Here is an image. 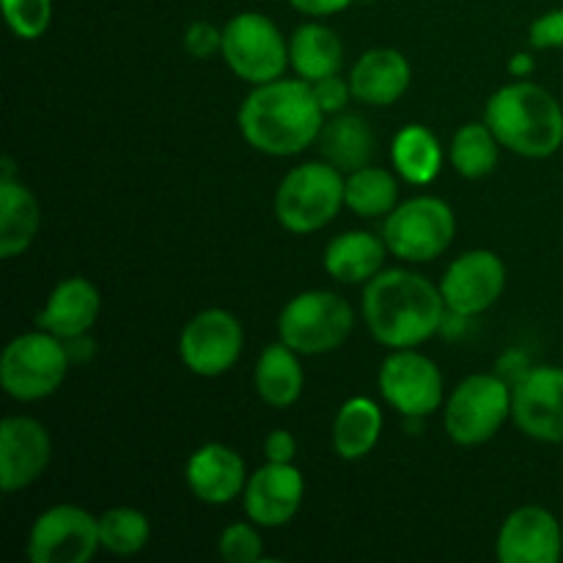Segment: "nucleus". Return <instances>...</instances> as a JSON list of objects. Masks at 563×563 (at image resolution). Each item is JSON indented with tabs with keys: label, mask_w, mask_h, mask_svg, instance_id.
<instances>
[{
	"label": "nucleus",
	"mask_w": 563,
	"mask_h": 563,
	"mask_svg": "<svg viewBox=\"0 0 563 563\" xmlns=\"http://www.w3.org/2000/svg\"><path fill=\"white\" fill-rule=\"evenodd\" d=\"M449 306L440 286L410 269H385L363 289V319L388 350H416L445 324Z\"/></svg>",
	"instance_id": "obj_1"
},
{
	"label": "nucleus",
	"mask_w": 563,
	"mask_h": 563,
	"mask_svg": "<svg viewBox=\"0 0 563 563\" xmlns=\"http://www.w3.org/2000/svg\"><path fill=\"white\" fill-rule=\"evenodd\" d=\"M324 126V110L319 108L308 80H278L253 86L240 108L242 137L256 152L269 157H291L317 143Z\"/></svg>",
	"instance_id": "obj_2"
},
{
	"label": "nucleus",
	"mask_w": 563,
	"mask_h": 563,
	"mask_svg": "<svg viewBox=\"0 0 563 563\" xmlns=\"http://www.w3.org/2000/svg\"><path fill=\"white\" fill-rule=\"evenodd\" d=\"M484 121L500 146L520 157L542 159L563 146V110L559 99L537 82L517 80L489 97Z\"/></svg>",
	"instance_id": "obj_3"
},
{
	"label": "nucleus",
	"mask_w": 563,
	"mask_h": 563,
	"mask_svg": "<svg viewBox=\"0 0 563 563\" xmlns=\"http://www.w3.org/2000/svg\"><path fill=\"white\" fill-rule=\"evenodd\" d=\"M346 179L328 159L302 163L280 179L275 192V218L291 234L324 229L344 207Z\"/></svg>",
	"instance_id": "obj_4"
},
{
	"label": "nucleus",
	"mask_w": 563,
	"mask_h": 563,
	"mask_svg": "<svg viewBox=\"0 0 563 563\" xmlns=\"http://www.w3.org/2000/svg\"><path fill=\"white\" fill-rule=\"evenodd\" d=\"M355 313L335 291L311 289L291 297L278 317V335L297 355H324L350 339Z\"/></svg>",
	"instance_id": "obj_5"
},
{
	"label": "nucleus",
	"mask_w": 563,
	"mask_h": 563,
	"mask_svg": "<svg viewBox=\"0 0 563 563\" xmlns=\"http://www.w3.org/2000/svg\"><path fill=\"white\" fill-rule=\"evenodd\" d=\"M69 372V350L47 330L22 333L5 344L0 357V383L16 401L53 396Z\"/></svg>",
	"instance_id": "obj_6"
},
{
	"label": "nucleus",
	"mask_w": 563,
	"mask_h": 563,
	"mask_svg": "<svg viewBox=\"0 0 563 563\" xmlns=\"http://www.w3.org/2000/svg\"><path fill=\"white\" fill-rule=\"evenodd\" d=\"M456 234L454 209L434 196H418L399 203L385 218L383 240L394 256L410 264L434 262L449 251Z\"/></svg>",
	"instance_id": "obj_7"
},
{
	"label": "nucleus",
	"mask_w": 563,
	"mask_h": 563,
	"mask_svg": "<svg viewBox=\"0 0 563 563\" xmlns=\"http://www.w3.org/2000/svg\"><path fill=\"white\" fill-rule=\"evenodd\" d=\"M229 69L251 86L284 77L289 60V44L269 16L258 11H242L223 27V49Z\"/></svg>",
	"instance_id": "obj_8"
},
{
	"label": "nucleus",
	"mask_w": 563,
	"mask_h": 563,
	"mask_svg": "<svg viewBox=\"0 0 563 563\" xmlns=\"http://www.w3.org/2000/svg\"><path fill=\"white\" fill-rule=\"evenodd\" d=\"M511 416V388L495 374H471L445 401V432L456 445L493 440Z\"/></svg>",
	"instance_id": "obj_9"
},
{
	"label": "nucleus",
	"mask_w": 563,
	"mask_h": 563,
	"mask_svg": "<svg viewBox=\"0 0 563 563\" xmlns=\"http://www.w3.org/2000/svg\"><path fill=\"white\" fill-rule=\"evenodd\" d=\"M99 548V517L80 506H53L36 517L27 537L33 563H88Z\"/></svg>",
	"instance_id": "obj_10"
},
{
	"label": "nucleus",
	"mask_w": 563,
	"mask_h": 563,
	"mask_svg": "<svg viewBox=\"0 0 563 563\" xmlns=\"http://www.w3.org/2000/svg\"><path fill=\"white\" fill-rule=\"evenodd\" d=\"M242 346H245V330L240 319L223 308H209L185 324L179 355L198 377H220L236 366Z\"/></svg>",
	"instance_id": "obj_11"
},
{
	"label": "nucleus",
	"mask_w": 563,
	"mask_h": 563,
	"mask_svg": "<svg viewBox=\"0 0 563 563\" xmlns=\"http://www.w3.org/2000/svg\"><path fill=\"white\" fill-rule=\"evenodd\" d=\"M379 394L405 418H427L443 405V374L416 350H394L379 368Z\"/></svg>",
	"instance_id": "obj_12"
},
{
	"label": "nucleus",
	"mask_w": 563,
	"mask_h": 563,
	"mask_svg": "<svg viewBox=\"0 0 563 563\" xmlns=\"http://www.w3.org/2000/svg\"><path fill=\"white\" fill-rule=\"evenodd\" d=\"M506 289V264L493 251H467L449 264L440 291L449 313L460 319L478 317L500 300Z\"/></svg>",
	"instance_id": "obj_13"
},
{
	"label": "nucleus",
	"mask_w": 563,
	"mask_h": 563,
	"mask_svg": "<svg viewBox=\"0 0 563 563\" xmlns=\"http://www.w3.org/2000/svg\"><path fill=\"white\" fill-rule=\"evenodd\" d=\"M517 429L539 443H563V368L539 366L511 388Z\"/></svg>",
	"instance_id": "obj_14"
},
{
	"label": "nucleus",
	"mask_w": 563,
	"mask_h": 563,
	"mask_svg": "<svg viewBox=\"0 0 563 563\" xmlns=\"http://www.w3.org/2000/svg\"><path fill=\"white\" fill-rule=\"evenodd\" d=\"M53 443L36 418L9 416L0 423V487L5 495L25 489L47 471Z\"/></svg>",
	"instance_id": "obj_15"
},
{
	"label": "nucleus",
	"mask_w": 563,
	"mask_h": 563,
	"mask_svg": "<svg viewBox=\"0 0 563 563\" xmlns=\"http://www.w3.org/2000/svg\"><path fill=\"white\" fill-rule=\"evenodd\" d=\"M563 553V528L542 506H522L511 511L495 539L500 563H559Z\"/></svg>",
	"instance_id": "obj_16"
},
{
	"label": "nucleus",
	"mask_w": 563,
	"mask_h": 563,
	"mask_svg": "<svg viewBox=\"0 0 563 563\" xmlns=\"http://www.w3.org/2000/svg\"><path fill=\"white\" fill-rule=\"evenodd\" d=\"M306 495L302 473L291 462H267L245 484V515L262 528H280L295 520Z\"/></svg>",
	"instance_id": "obj_17"
},
{
	"label": "nucleus",
	"mask_w": 563,
	"mask_h": 563,
	"mask_svg": "<svg viewBox=\"0 0 563 563\" xmlns=\"http://www.w3.org/2000/svg\"><path fill=\"white\" fill-rule=\"evenodd\" d=\"M187 487L201 504L225 506L245 493V460L223 443H207L187 460Z\"/></svg>",
	"instance_id": "obj_18"
},
{
	"label": "nucleus",
	"mask_w": 563,
	"mask_h": 563,
	"mask_svg": "<svg viewBox=\"0 0 563 563\" xmlns=\"http://www.w3.org/2000/svg\"><path fill=\"white\" fill-rule=\"evenodd\" d=\"M99 308H102V300L91 280L64 278L49 291L36 322L55 339L77 341L97 324Z\"/></svg>",
	"instance_id": "obj_19"
},
{
	"label": "nucleus",
	"mask_w": 563,
	"mask_h": 563,
	"mask_svg": "<svg viewBox=\"0 0 563 563\" xmlns=\"http://www.w3.org/2000/svg\"><path fill=\"white\" fill-rule=\"evenodd\" d=\"M410 60L399 49H368L355 60L350 71L352 97L363 104L388 108L405 97V91L410 88Z\"/></svg>",
	"instance_id": "obj_20"
},
{
	"label": "nucleus",
	"mask_w": 563,
	"mask_h": 563,
	"mask_svg": "<svg viewBox=\"0 0 563 563\" xmlns=\"http://www.w3.org/2000/svg\"><path fill=\"white\" fill-rule=\"evenodd\" d=\"M317 143L322 159L335 165L341 174H344V170L352 174V170L372 165L374 152H377V141H374L372 126H368V121L357 113H335L333 119L324 121Z\"/></svg>",
	"instance_id": "obj_21"
},
{
	"label": "nucleus",
	"mask_w": 563,
	"mask_h": 563,
	"mask_svg": "<svg viewBox=\"0 0 563 563\" xmlns=\"http://www.w3.org/2000/svg\"><path fill=\"white\" fill-rule=\"evenodd\" d=\"M385 253L388 245L372 231H346L324 247V269L339 284H368L383 273Z\"/></svg>",
	"instance_id": "obj_22"
},
{
	"label": "nucleus",
	"mask_w": 563,
	"mask_h": 563,
	"mask_svg": "<svg viewBox=\"0 0 563 563\" xmlns=\"http://www.w3.org/2000/svg\"><path fill=\"white\" fill-rule=\"evenodd\" d=\"M42 225L36 196L16 179H0V256L16 258L33 245Z\"/></svg>",
	"instance_id": "obj_23"
},
{
	"label": "nucleus",
	"mask_w": 563,
	"mask_h": 563,
	"mask_svg": "<svg viewBox=\"0 0 563 563\" xmlns=\"http://www.w3.org/2000/svg\"><path fill=\"white\" fill-rule=\"evenodd\" d=\"M289 60L297 77L317 82L322 77L339 75L344 66V44L333 27L322 22H306L289 38Z\"/></svg>",
	"instance_id": "obj_24"
},
{
	"label": "nucleus",
	"mask_w": 563,
	"mask_h": 563,
	"mask_svg": "<svg viewBox=\"0 0 563 563\" xmlns=\"http://www.w3.org/2000/svg\"><path fill=\"white\" fill-rule=\"evenodd\" d=\"M253 383H256V394L264 405L275 407V410H286V407L295 405L302 396V385H306V374H302L297 352L286 346L284 341L269 344L258 357Z\"/></svg>",
	"instance_id": "obj_25"
},
{
	"label": "nucleus",
	"mask_w": 563,
	"mask_h": 563,
	"mask_svg": "<svg viewBox=\"0 0 563 563\" xmlns=\"http://www.w3.org/2000/svg\"><path fill=\"white\" fill-rule=\"evenodd\" d=\"M383 434V412L366 396H352L333 421V449L341 460L357 462L374 451Z\"/></svg>",
	"instance_id": "obj_26"
},
{
	"label": "nucleus",
	"mask_w": 563,
	"mask_h": 563,
	"mask_svg": "<svg viewBox=\"0 0 563 563\" xmlns=\"http://www.w3.org/2000/svg\"><path fill=\"white\" fill-rule=\"evenodd\" d=\"M390 159L396 165V174L410 185H429L438 179L443 168V148L438 135L423 124H407L396 132L390 143Z\"/></svg>",
	"instance_id": "obj_27"
},
{
	"label": "nucleus",
	"mask_w": 563,
	"mask_h": 563,
	"mask_svg": "<svg viewBox=\"0 0 563 563\" xmlns=\"http://www.w3.org/2000/svg\"><path fill=\"white\" fill-rule=\"evenodd\" d=\"M344 203L361 218H388L399 207V181L385 168H357L346 176Z\"/></svg>",
	"instance_id": "obj_28"
},
{
	"label": "nucleus",
	"mask_w": 563,
	"mask_h": 563,
	"mask_svg": "<svg viewBox=\"0 0 563 563\" xmlns=\"http://www.w3.org/2000/svg\"><path fill=\"white\" fill-rule=\"evenodd\" d=\"M500 141L487 121H471L460 126L451 141V165L465 179H484L498 168Z\"/></svg>",
	"instance_id": "obj_29"
},
{
	"label": "nucleus",
	"mask_w": 563,
	"mask_h": 563,
	"mask_svg": "<svg viewBox=\"0 0 563 563\" xmlns=\"http://www.w3.org/2000/svg\"><path fill=\"white\" fill-rule=\"evenodd\" d=\"M148 539H152V526L143 511L119 506L99 517V542L108 553L135 555L146 548Z\"/></svg>",
	"instance_id": "obj_30"
},
{
	"label": "nucleus",
	"mask_w": 563,
	"mask_h": 563,
	"mask_svg": "<svg viewBox=\"0 0 563 563\" xmlns=\"http://www.w3.org/2000/svg\"><path fill=\"white\" fill-rule=\"evenodd\" d=\"M3 14L14 36L33 42L53 22V0H3Z\"/></svg>",
	"instance_id": "obj_31"
},
{
	"label": "nucleus",
	"mask_w": 563,
	"mask_h": 563,
	"mask_svg": "<svg viewBox=\"0 0 563 563\" xmlns=\"http://www.w3.org/2000/svg\"><path fill=\"white\" fill-rule=\"evenodd\" d=\"M256 526V522H253ZM251 522H234L225 528L218 539V553L220 559L229 563H256L262 561L264 544L258 531Z\"/></svg>",
	"instance_id": "obj_32"
},
{
	"label": "nucleus",
	"mask_w": 563,
	"mask_h": 563,
	"mask_svg": "<svg viewBox=\"0 0 563 563\" xmlns=\"http://www.w3.org/2000/svg\"><path fill=\"white\" fill-rule=\"evenodd\" d=\"M185 49L196 60L214 58L223 49V31L207 20L190 22V27L185 31Z\"/></svg>",
	"instance_id": "obj_33"
},
{
	"label": "nucleus",
	"mask_w": 563,
	"mask_h": 563,
	"mask_svg": "<svg viewBox=\"0 0 563 563\" xmlns=\"http://www.w3.org/2000/svg\"><path fill=\"white\" fill-rule=\"evenodd\" d=\"M311 88H313V97H317L319 108L324 110V115L344 113V108L350 104L352 86H350V80H344L341 75L322 77V80L311 82Z\"/></svg>",
	"instance_id": "obj_34"
},
{
	"label": "nucleus",
	"mask_w": 563,
	"mask_h": 563,
	"mask_svg": "<svg viewBox=\"0 0 563 563\" xmlns=\"http://www.w3.org/2000/svg\"><path fill=\"white\" fill-rule=\"evenodd\" d=\"M528 42L537 49L563 47V9L544 11L542 16H537L528 31Z\"/></svg>",
	"instance_id": "obj_35"
},
{
	"label": "nucleus",
	"mask_w": 563,
	"mask_h": 563,
	"mask_svg": "<svg viewBox=\"0 0 563 563\" xmlns=\"http://www.w3.org/2000/svg\"><path fill=\"white\" fill-rule=\"evenodd\" d=\"M264 456L267 462H295L297 456V440L295 434L286 432V429H275V432L267 434L264 440Z\"/></svg>",
	"instance_id": "obj_36"
},
{
	"label": "nucleus",
	"mask_w": 563,
	"mask_h": 563,
	"mask_svg": "<svg viewBox=\"0 0 563 563\" xmlns=\"http://www.w3.org/2000/svg\"><path fill=\"white\" fill-rule=\"evenodd\" d=\"M289 3H291V9H297L300 14L317 16V20H322V16L339 14V11L350 9L355 0H289Z\"/></svg>",
	"instance_id": "obj_37"
},
{
	"label": "nucleus",
	"mask_w": 563,
	"mask_h": 563,
	"mask_svg": "<svg viewBox=\"0 0 563 563\" xmlns=\"http://www.w3.org/2000/svg\"><path fill=\"white\" fill-rule=\"evenodd\" d=\"M509 71H511V77L522 80V77H528L533 71V58L528 53H517L515 58L509 60Z\"/></svg>",
	"instance_id": "obj_38"
}]
</instances>
